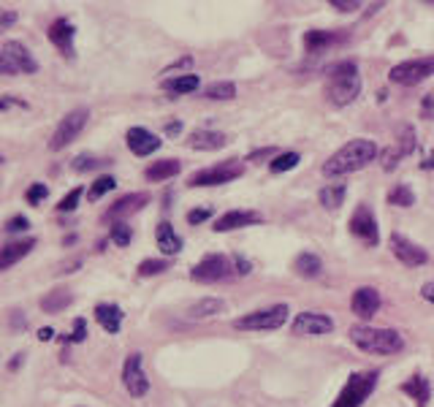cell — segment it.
<instances>
[{
  "label": "cell",
  "mask_w": 434,
  "mask_h": 407,
  "mask_svg": "<svg viewBox=\"0 0 434 407\" xmlns=\"http://www.w3.org/2000/svg\"><path fill=\"white\" fill-rule=\"evenodd\" d=\"M380 155L378 144L372 139H353L323 163V174L326 176H345L353 171H361L369 163H375V158Z\"/></svg>",
  "instance_id": "obj_1"
},
{
  "label": "cell",
  "mask_w": 434,
  "mask_h": 407,
  "mask_svg": "<svg viewBox=\"0 0 434 407\" xmlns=\"http://www.w3.org/2000/svg\"><path fill=\"white\" fill-rule=\"evenodd\" d=\"M361 93V76L353 60H339L326 68V98L334 106H348Z\"/></svg>",
  "instance_id": "obj_2"
},
{
  "label": "cell",
  "mask_w": 434,
  "mask_h": 407,
  "mask_svg": "<svg viewBox=\"0 0 434 407\" xmlns=\"http://www.w3.org/2000/svg\"><path fill=\"white\" fill-rule=\"evenodd\" d=\"M350 342L355 348L372 356H393V353L405 351V337L396 328H378V326H350Z\"/></svg>",
  "instance_id": "obj_3"
},
{
  "label": "cell",
  "mask_w": 434,
  "mask_h": 407,
  "mask_svg": "<svg viewBox=\"0 0 434 407\" xmlns=\"http://www.w3.org/2000/svg\"><path fill=\"white\" fill-rule=\"evenodd\" d=\"M288 315H291L288 304H271L263 310L247 312L244 318H236L233 328H239V331H277L288 323Z\"/></svg>",
  "instance_id": "obj_4"
},
{
  "label": "cell",
  "mask_w": 434,
  "mask_h": 407,
  "mask_svg": "<svg viewBox=\"0 0 434 407\" xmlns=\"http://www.w3.org/2000/svg\"><path fill=\"white\" fill-rule=\"evenodd\" d=\"M378 372H353L331 407H361L369 399V393L378 388Z\"/></svg>",
  "instance_id": "obj_5"
},
{
  "label": "cell",
  "mask_w": 434,
  "mask_h": 407,
  "mask_svg": "<svg viewBox=\"0 0 434 407\" xmlns=\"http://www.w3.org/2000/svg\"><path fill=\"white\" fill-rule=\"evenodd\" d=\"M236 274V266H233V258L223 256V253H209L203 256L193 269H190V280L193 283H223V280H231Z\"/></svg>",
  "instance_id": "obj_6"
},
{
  "label": "cell",
  "mask_w": 434,
  "mask_h": 407,
  "mask_svg": "<svg viewBox=\"0 0 434 407\" xmlns=\"http://www.w3.org/2000/svg\"><path fill=\"white\" fill-rule=\"evenodd\" d=\"M87 120H90V109L84 106L71 109L66 117L57 122L52 139H49V149H52V152H60V149H66L68 144H74V141L79 139L81 131H84Z\"/></svg>",
  "instance_id": "obj_7"
},
{
  "label": "cell",
  "mask_w": 434,
  "mask_h": 407,
  "mask_svg": "<svg viewBox=\"0 0 434 407\" xmlns=\"http://www.w3.org/2000/svg\"><path fill=\"white\" fill-rule=\"evenodd\" d=\"M244 174V163H239L236 158L231 161H223L217 166H209V169H201L188 179L190 188H215V185H228L233 179H239Z\"/></svg>",
  "instance_id": "obj_8"
},
{
  "label": "cell",
  "mask_w": 434,
  "mask_h": 407,
  "mask_svg": "<svg viewBox=\"0 0 434 407\" xmlns=\"http://www.w3.org/2000/svg\"><path fill=\"white\" fill-rule=\"evenodd\" d=\"M429 76H434V54L396 63V66L388 71V79H391L393 84H405V87L420 84V81H426Z\"/></svg>",
  "instance_id": "obj_9"
},
{
  "label": "cell",
  "mask_w": 434,
  "mask_h": 407,
  "mask_svg": "<svg viewBox=\"0 0 434 407\" xmlns=\"http://www.w3.org/2000/svg\"><path fill=\"white\" fill-rule=\"evenodd\" d=\"M122 386L133 399H141L149 393V378L144 372V356L141 353H131L122 364Z\"/></svg>",
  "instance_id": "obj_10"
},
{
  "label": "cell",
  "mask_w": 434,
  "mask_h": 407,
  "mask_svg": "<svg viewBox=\"0 0 434 407\" xmlns=\"http://www.w3.org/2000/svg\"><path fill=\"white\" fill-rule=\"evenodd\" d=\"M291 331L296 337H326L334 331V318L326 312H298L291 323Z\"/></svg>",
  "instance_id": "obj_11"
},
{
  "label": "cell",
  "mask_w": 434,
  "mask_h": 407,
  "mask_svg": "<svg viewBox=\"0 0 434 407\" xmlns=\"http://www.w3.org/2000/svg\"><path fill=\"white\" fill-rule=\"evenodd\" d=\"M348 228H350L353 236H355V239H361L366 247H378V242H380L378 217L372 215V209H369L366 204H358V206H355V212L350 215Z\"/></svg>",
  "instance_id": "obj_12"
},
{
  "label": "cell",
  "mask_w": 434,
  "mask_h": 407,
  "mask_svg": "<svg viewBox=\"0 0 434 407\" xmlns=\"http://www.w3.org/2000/svg\"><path fill=\"white\" fill-rule=\"evenodd\" d=\"M391 253L393 258L399 261V263H405V266H423L426 261H429V253L415 244L413 239H407L405 233H391Z\"/></svg>",
  "instance_id": "obj_13"
},
{
  "label": "cell",
  "mask_w": 434,
  "mask_h": 407,
  "mask_svg": "<svg viewBox=\"0 0 434 407\" xmlns=\"http://www.w3.org/2000/svg\"><path fill=\"white\" fill-rule=\"evenodd\" d=\"M380 304H383V298H380L378 288H372V285H361V288H355V291H353L350 310H353V315H358L361 321H372V318L378 315Z\"/></svg>",
  "instance_id": "obj_14"
},
{
  "label": "cell",
  "mask_w": 434,
  "mask_h": 407,
  "mask_svg": "<svg viewBox=\"0 0 434 407\" xmlns=\"http://www.w3.org/2000/svg\"><path fill=\"white\" fill-rule=\"evenodd\" d=\"M46 39L52 41L54 46H57V52L63 54V57H74L76 54V46H74V39H76V27L71 19L66 16H60V19H54L49 30H46Z\"/></svg>",
  "instance_id": "obj_15"
},
{
  "label": "cell",
  "mask_w": 434,
  "mask_h": 407,
  "mask_svg": "<svg viewBox=\"0 0 434 407\" xmlns=\"http://www.w3.org/2000/svg\"><path fill=\"white\" fill-rule=\"evenodd\" d=\"M258 223H263V217L256 209H231V212L217 217L212 231L215 233H228V231H239L247 228V226H258Z\"/></svg>",
  "instance_id": "obj_16"
},
{
  "label": "cell",
  "mask_w": 434,
  "mask_h": 407,
  "mask_svg": "<svg viewBox=\"0 0 434 407\" xmlns=\"http://www.w3.org/2000/svg\"><path fill=\"white\" fill-rule=\"evenodd\" d=\"M125 144H128V149L133 152L136 158H147V155L161 149L163 141L152 134V131H147V128L133 125V128H128V134H125Z\"/></svg>",
  "instance_id": "obj_17"
},
{
  "label": "cell",
  "mask_w": 434,
  "mask_h": 407,
  "mask_svg": "<svg viewBox=\"0 0 434 407\" xmlns=\"http://www.w3.org/2000/svg\"><path fill=\"white\" fill-rule=\"evenodd\" d=\"M3 54L11 60L14 68H16L19 74H39V60L33 57V52L27 49L25 44H19V41H6V44H3Z\"/></svg>",
  "instance_id": "obj_18"
},
{
  "label": "cell",
  "mask_w": 434,
  "mask_h": 407,
  "mask_svg": "<svg viewBox=\"0 0 434 407\" xmlns=\"http://www.w3.org/2000/svg\"><path fill=\"white\" fill-rule=\"evenodd\" d=\"M147 204H149V193H128V196H122V199H117V201L108 206L106 220L120 223V217H128V215H133V212H141Z\"/></svg>",
  "instance_id": "obj_19"
},
{
  "label": "cell",
  "mask_w": 434,
  "mask_h": 407,
  "mask_svg": "<svg viewBox=\"0 0 434 407\" xmlns=\"http://www.w3.org/2000/svg\"><path fill=\"white\" fill-rule=\"evenodd\" d=\"M33 247H36V239H33V236L3 244V247H0V271H6V269H11V266H16L22 258H27L30 253H33Z\"/></svg>",
  "instance_id": "obj_20"
},
{
  "label": "cell",
  "mask_w": 434,
  "mask_h": 407,
  "mask_svg": "<svg viewBox=\"0 0 434 407\" xmlns=\"http://www.w3.org/2000/svg\"><path fill=\"white\" fill-rule=\"evenodd\" d=\"M228 144V136L220 134V131H209V128H198L188 136V147L190 149H201V152H215Z\"/></svg>",
  "instance_id": "obj_21"
},
{
  "label": "cell",
  "mask_w": 434,
  "mask_h": 407,
  "mask_svg": "<svg viewBox=\"0 0 434 407\" xmlns=\"http://www.w3.org/2000/svg\"><path fill=\"white\" fill-rule=\"evenodd\" d=\"M339 41H345L342 33H334V30H307L304 33V49L310 54H321L326 52L328 46H334Z\"/></svg>",
  "instance_id": "obj_22"
},
{
  "label": "cell",
  "mask_w": 434,
  "mask_h": 407,
  "mask_svg": "<svg viewBox=\"0 0 434 407\" xmlns=\"http://www.w3.org/2000/svg\"><path fill=\"white\" fill-rule=\"evenodd\" d=\"M122 318H125V312L117 307V304H95V321H98V326L104 328V331H108V334H120L122 328Z\"/></svg>",
  "instance_id": "obj_23"
},
{
  "label": "cell",
  "mask_w": 434,
  "mask_h": 407,
  "mask_svg": "<svg viewBox=\"0 0 434 407\" xmlns=\"http://www.w3.org/2000/svg\"><path fill=\"white\" fill-rule=\"evenodd\" d=\"M402 393H407L418 407H429V399H432V383L423 375H413L402 383Z\"/></svg>",
  "instance_id": "obj_24"
},
{
  "label": "cell",
  "mask_w": 434,
  "mask_h": 407,
  "mask_svg": "<svg viewBox=\"0 0 434 407\" xmlns=\"http://www.w3.org/2000/svg\"><path fill=\"white\" fill-rule=\"evenodd\" d=\"M155 242H158L163 256H176V253L182 250V236L176 233L174 226H171L168 220L158 223V228H155Z\"/></svg>",
  "instance_id": "obj_25"
},
{
  "label": "cell",
  "mask_w": 434,
  "mask_h": 407,
  "mask_svg": "<svg viewBox=\"0 0 434 407\" xmlns=\"http://www.w3.org/2000/svg\"><path fill=\"white\" fill-rule=\"evenodd\" d=\"M161 87L171 95H188V93H196V90L201 87V79H198L196 74H176V76L163 79Z\"/></svg>",
  "instance_id": "obj_26"
},
{
  "label": "cell",
  "mask_w": 434,
  "mask_h": 407,
  "mask_svg": "<svg viewBox=\"0 0 434 407\" xmlns=\"http://www.w3.org/2000/svg\"><path fill=\"white\" fill-rule=\"evenodd\" d=\"M182 171V163L176 161V158H163V161H155L152 166L144 169V176H147L149 182H166V179H171Z\"/></svg>",
  "instance_id": "obj_27"
},
{
  "label": "cell",
  "mask_w": 434,
  "mask_h": 407,
  "mask_svg": "<svg viewBox=\"0 0 434 407\" xmlns=\"http://www.w3.org/2000/svg\"><path fill=\"white\" fill-rule=\"evenodd\" d=\"M220 312H226V301L217 296H206L201 301H196V304H190L188 318L190 321H203V318H215Z\"/></svg>",
  "instance_id": "obj_28"
},
{
  "label": "cell",
  "mask_w": 434,
  "mask_h": 407,
  "mask_svg": "<svg viewBox=\"0 0 434 407\" xmlns=\"http://www.w3.org/2000/svg\"><path fill=\"white\" fill-rule=\"evenodd\" d=\"M293 269H296L298 277H304V280H315V277H321L323 274V261L321 256H315V253H298L296 261H293Z\"/></svg>",
  "instance_id": "obj_29"
},
{
  "label": "cell",
  "mask_w": 434,
  "mask_h": 407,
  "mask_svg": "<svg viewBox=\"0 0 434 407\" xmlns=\"http://www.w3.org/2000/svg\"><path fill=\"white\" fill-rule=\"evenodd\" d=\"M71 304H74V293L68 288H52L46 296H41V310L49 312V315H57Z\"/></svg>",
  "instance_id": "obj_30"
},
{
  "label": "cell",
  "mask_w": 434,
  "mask_h": 407,
  "mask_svg": "<svg viewBox=\"0 0 434 407\" xmlns=\"http://www.w3.org/2000/svg\"><path fill=\"white\" fill-rule=\"evenodd\" d=\"M345 196H348V188H345L342 182H337V185H326V188H321L318 201H321L323 209H339V206L345 204Z\"/></svg>",
  "instance_id": "obj_31"
},
{
  "label": "cell",
  "mask_w": 434,
  "mask_h": 407,
  "mask_svg": "<svg viewBox=\"0 0 434 407\" xmlns=\"http://www.w3.org/2000/svg\"><path fill=\"white\" fill-rule=\"evenodd\" d=\"M203 98H209V101H233L236 98V84L228 79L212 81V84L203 87Z\"/></svg>",
  "instance_id": "obj_32"
},
{
  "label": "cell",
  "mask_w": 434,
  "mask_h": 407,
  "mask_svg": "<svg viewBox=\"0 0 434 407\" xmlns=\"http://www.w3.org/2000/svg\"><path fill=\"white\" fill-rule=\"evenodd\" d=\"M418 147V139H415V131H413V125H399V131H396V149L402 152V158L405 155H413Z\"/></svg>",
  "instance_id": "obj_33"
},
{
  "label": "cell",
  "mask_w": 434,
  "mask_h": 407,
  "mask_svg": "<svg viewBox=\"0 0 434 407\" xmlns=\"http://www.w3.org/2000/svg\"><path fill=\"white\" fill-rule=\"evenodd\" d=\"M114 188H117V179L111 174H101L93 185H90V190H87V201H101V199H104L106 193H111Z\"/></svg>",
  "instance_id": "obj_34"
},
{
  "label": "cell",
  "mask_w": 434,
  "mask_h": 407,
  "mask_svg": "<svg viewBox=\"0 0 434 407\" xmlns=\"http://www.w3.org/2000/svg\"><path fill=\"white\" fill-rule=\"evenodd\" d=\"M388 204H391V206H402V209H407V206H413V204H415V193H413L410 185H393V188L388 190Z\"/></svg>",
  "instance_id": "obj_35"
},
{
  "label": "cell",
  "mask_w": 434,
  "mask_h": 407,
  "mask_svg": "<svg viewBox=\"0 0 434 407\" xmlns=\"http://www.w3.org/2000/svg\"><path fill=\"white\" fill-rule=\"evenodd\" d=\"M166 269H171V261H166V258H147V261H141L138 263V277H155V274H163Z\"/></svg>",
  "instance_id": "obj_36"
},
{
  "label": "cell",
  "mask_w": 434,
  "mask_h": 407,
  "mask_svg": "<svg viewBox=\"0 0 434 407\" xmlns=\"http://www.w3.org/2000/svg\"><path fill=\"white\" fill-rule=\"evenodd\" d=\"M106 163H111V161H106V158H95V155H76L71 166H74V171L84 174V171H95V169H104Z\"/></svg>",
  "instance_id": "obj_37"
},
{
  "label": "cell",
  "mask_w": 434,
  "mask_h": 407,
  "mask_svg": "<svg viewBox=\"0 0 434 407\" xmlns=\"http://www.w3.org/2000/svg\"><path fill=\"white\" fill-rule=\"evenodd\" d=\"M298 161H301V155H298V152H283V155H277V158L269 163V169L274 171V174H283V171L296 169Z\"/></svg>",
  "instance_id": "obj_38"
},
{
  "label": "cell",
  "mask_w": 434,
  "mask_h": 407,
  "mask_svg": "<svg viewBox=\"0 0 434 407\" xmlns=\"http://www.w3.org/2000/svg\"><path fill=\"white\" fill-rule=\"evenodd\" d=\"M108 239L117 244V247H128V244H131V239H133V228H131L125 220H120V223H114V226H111V231H108Z\"/></svg>",
  "instance_id": "obj_39"
},
{
  "label": "cell",
  "mask_w": 434,
  "mask_h": 407,
  "mask_svg": "<svg viewBox=\"0 0 434 407\" xmlns=\"http://www.w3.org/2000/svg\"><path fill=\"white\" fill-rule=\"evenodd\" d=\"M81 196H84V188H71L66 196L60 199V204H57V212H74V209L79 206Z\"/></svg>",
  "instance_id": "obj_40"
},
{
  "label": "cell",
  "mask_w": 434,
  "mask_h": 407,
  "mask_svg": "<svg viewBox=\"0 0 434 407\" xmlns=\"http://www.w3.org/2000/svg\"><path fill=\"white\" fill-rule=\"evenodd\" d=\"M46 196H49V188H46L44 182H33V185L25 190V201L30 204V206H39Z\"/></svg>",
  "instance_id": "obj_41"
},
{
  "label": "cell",
  "mask_w": 434,
  "mask_h": 407,
  "mask_svg": "<svg viewBox=\"0 0 434 407\" xmlns=\"http://www.w3.org/2000/svg\"><path fill=\"white\" fill-rule=\"evenodd\" d=\"M27 228H30V220H27L25 215L9 217V223L3 226V231H6V233H25Z\"/></svg>",
  "instance_id": "obj_42"
},
{
  "label": "cell",
  "mask_w": 434,
  "mask_h": 407,
  "mask_svg": "<svg viewBox=\"0 0 434 407\" xmlns=\"http://www.w3.org/2000/svg\"><path fill=\"white\" fill-rule=\"evenodd\" d=\"M87 334H90V331H87V321H84V318H76V321H74V331L66 337V342H84Z\"/></svg>",
  "instance_id": "obj_43"
},
{
  "label": "cell",
  "mask_w": 434,
  "mask_h": 407,
  "mask_svg": "<svg viewBox=\"0 0 434 407\" xmlns=\"http://www.w3.org/2000/svg\"><path fill=\"white\" fill-rule=\"evenodd\" d=\"M380 158H383V169H385V171H391V169H396L399 161H402V152L391 147V149H385V152H380Z\"/></svg>",
  "instance_id": "obj_44"
},
{
  "label": "cell",
  "mask_w": 434,
  "mask_h": 407,
  "mask_svg": "<svg viewBox=\"0 0 434 407\" xmlns=\"http://www.w3.org/2000/svg\"><path fill=\"white\" fill-rule=\"evenodd\" d=\"M420 117H423V120H434V90L423 95V101H420Z\"/></svg>",
  "instance_id": "obj_45"
},
{
  "label": "cell",
  "mask_w": 434,
  "mask_h": 407,
  "mask_svg": "<svg viewBox=\"0 0 434 407\" xmlns=\"http://www.w3.org/2000/svg\"><path fill=\"white\" fill-rule=\"evenodd\" d=\"M209 217H212V209H206V206H201V209H190L188 223H190V226H198V223L209 220Z\"/></svg>",
  "instance_id": "obj_46"
},
{
  "label": "cell",
  "mask_w": 434,
  "mask_h": 407,
  "mask_svg": "<svg viewBox=\"0 0 434 407\" xmlns=\"http://www.w3.org/2000/svg\"><path fill=\"white\" fill-rule=\"evenodd\" d=\"M19 14L11 11V9H0V30H9L11 25H16Z\"/></svg>",
  "instance_id": "obj_47"
},
{
  "label": "cell",
  "mask_w": 434,
  "mask_h": 407,
  "mask_svg": "<svg viewBox=\"0 0 434 407\" xmlns=\"http://www.w3.org/2000/svg\"><path fill=\"white\" fill-rule=\"evenodd\" d=\"M0 74H3V76H16V74H19V71L14 68L11 60H9V57H6L3 52H0Z\"/></svg>",
  "instance_id": "obj_48"
},
{
  "label": "cell",
  "mask_w": 434,
  "mask_h": 407,
  "mask_svg": "<svg viewBox=\"0 0 434 407\" xmlns=\"http://www.w3.org/2000/svg\"><path fill=\"white\" fill-rule=\"evenodd\" d=\"M328 6H331V9H339V11H355L361 3H355V0H331Z\"/></svg>",
  "instance_id": "obj_49"
},
{
  "label": "cell",
  "mask_w": 434,
  "mask_h": 407,
  "mask_svg": "<svg viewBox=\"0 0 434 407\" xmlns=\"http://www.w3.org/2000/svg\"><path fill=\"white\" fill-rule=\"evenodd\" d=\"M233 266H236V274H250V271H253V263H250L247 258H242V256L233 258Z\"/></svg>",
  "instance_id": "obj_50"
},
{
  "label": "cell",
  "mask_w": 434,
  "mask_h": 407,
  "mask_svg": "<svg viewBox=\"0 0 434 407\" xmlns=\"http://www.w3.org/2000/svg\"><path fill=\"white\" fill-rule=\"evenodd\" d=\"M420 298H423V301H429V304H434V280L420 285Z\"/></svg>",
  "instance_id": "obj_51"
},
{
  "label": "cell",
  "mask_w": 434,
  "mask_h": 407,
  "mask_svg": "<svg viewBox=\"0 0 434 407\" xmlns=\"http://www.w3.org/2000/svg\"><path fill=\"white\" fill-rule=\"evenodd\" d=\"M25 326H27V318L19 310H14L11 312V328L14 331H19V328H25Z\"/></svg>",
  "instance_id": "obj_52"
},
{
  "label": "cell",
  "mask_w": 434,
  "mask_h": 407,
  "mask_svg": "<svg viewBox=\"0 0 434 407\" xmlns=\"http://www.w3.org/2000/svg\"><path fill=\"white\" fill-rule=\"evenodd\" d=\"M9 106H25V101H19V98H0V111H6Z\"/></svg>",
  "instance_id": "obj_53"
},
{
  "label": "cell",
  "mask_w": 434,
  "mask_h": 407,
  "mask_svg": "<svg viewBox=\"0 0 434 407\" xmlns=\"http://www.w3.org/2000/svg\"><path fill=\"white\" fill-rule=\"evenodd\" d=\"M269 155H274V147H266V149H256L247 161H261V158H269Z\"/></svg>",
  "instance_id": "obj_54"
},
{
  "label": "cell",
  "mask_w": 434,
  "mask_h": 407,
  "mask_svg": "<svg viewBox=\"0 0 434 407\" xmlns=\"http://www.w3.org/2000/svg\"><path fill=\"white\" fill-rule=\"evenodd\" d=\"M76 266H81V261L79 258H76V261H71V263H63V266H60V274H71V271H76Z\"/></svg>",
  "instance_id": "obj_55"
},
{
  "label": "cell",
  "mask_w": 434,
  "mask_h": 407,
  "mask_svg": "<svg viewBox=\"0 0 434 407\" xmlns=\"http://www.w3.org/2000/svg\"><path fill=\"white\" fill-rule=\"evenodd\" d=\"M19 364H25V353H14V358H11V364H9V369H19Z\"/></svg>",
  "instance_id": "obj_56"
},
{
  "label": "cell",
  "mask_w": 434,
  "mask_h": 407,
  "mask_svg": "<svg viewBox=\"0 0 434 407\" xmlns=\"http://www.w3.org/2000/svg\"><path fill=\"white\" fill-rule=\"evenodd\" d=\"M39 339H41V342H49V339H54V328H49V326H46V328H41Z\"/></svg>",
  "instance_id": "obj_57"
},
{
  "label": "cell",
  "mask_w": 434,
  "mask_h": 407,
  "mask_svg": "<svg viewBox=\"0 0 434 407\" xmlns=\"http://www.w3.org/2000/svg\"><path fill=\"white\" fill-rule=\"evenodd\" d=\"M179 131H182V122H168V125H166V134L168 136H176Z\"/></svg>",
  "instance_id": "obj_58"
},
{
  "label": "cell",
  "mask_w": 434,
  "mask_h": 407,
  "mask_svg": "<svg viewBox=\"0 0 434 407\" xmlns=\"http://www.w3.org/2000/svg\"><path fill=\"white\" fill-rule=\"evenodd\" d=\"M420 169H426V171H434V149L426 155V161L420 163Z\"/></svg>",
  "instance_id": "obj_59"
},
{
  "label": "cell",
  "mask_w": 434,
  "mask_h": 407,
  "mask_svg": "<svg viewBox=\"0 0 434 407\" xmlns=\"http://www.w3.org/2000/svg\"><path fill=\"white\" fill-rule=\"evenodd\" d=\"M3 163H6V155H3V152H0V166H3Z\"/></svg>",
  "instance_id": "obj_60"
}]
</instances>
